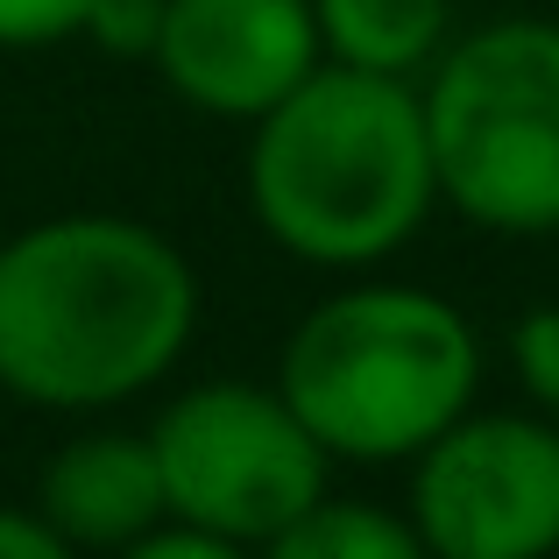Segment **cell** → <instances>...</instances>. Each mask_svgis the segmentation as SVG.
Masks as SVG:
<instances>
[{
  "instance_id": "obj_1",
  "label": "cell",
  "mask_w": 559,
  "mask_h": 559,
  "mask_svg": "<svg viewBox=\"0 0 559 559\" xmlns=\"http://www.w3.org/2000/svg\"><path fill=\"white\" fill-rule=\"evenodd\" d=\"M199 326L185 248L128 213L0 234V390L28 411H114L164 382Z\"/></svg>"
},
{
  "instance_id": "obj_2",
  "label": "cell",
  "mask_w": 559,
  "mask_h": 559,
  "mask_svg": "<svg viewBox=\"0 0 559 559\" xmlns=\"http://www.w3.org/2000/svg\"><path fill=\"white\" fill-rule=\"evenodd\" d=\"M241 185L255 227L290 262H390L439 205L418 79L312 64L270 114L248 121Z\"/></svg>"
},
{
  "instance_id": "obj_3",
  "label": "cell",
  "mask_w": 559,
  "mask_h": 559,
  "mask_svg": "<svg viewBox=\"0 0 559 559\" xmlns=\"http://www.w3.org/2000/svg\"><path fill=\"white\" fill-rule=\"evenodd\" d=\"M481 382V333L425 284H341L284 333L276 390L326 461L390 467L439 439Z\"/></svg>"
},
{
  "instance_id": "obj_4",
  "label": "cell",
  "mask_w": 559,
  "mask_h": 559,
  "mask_svg": "<svg viewBox=\"0 0 559 559\" xmlns=\"http://www.w3.org/2000/svg\"><path fill=\"white\" fill-rule=\"evenodd\" d=\"M439 205L481 234H559V22L496 14L418 79Z\"/></svg>"
},
{
  "instance_id": "obj_5",
  "label": "cell",
  "mask_w": 559,
  "mask_h": 559,
  "mask_svg": "<svg viewBox=\"0 0 559 559\" xmlns=\"http://www.w3.org/2000/svg\"><path fill=\"white\" fill-rule=\"evenodd\" d=\"M164 503L178 524L262 546L312 496H326V447L305 432L276 382L219 376L178 390L150 425Z\"/></svg>"
},
{
  "instance_id": "obj_6",
  "label": "cell",
  "mask_w": 559,
  "mask_h": 559,
  "mask_svg": "<svg viewBox=\"0 0 559 559\" xmlns=\"http://www.w3.org/2000/svg\"><path fill=\"white\" fill-rule=\"evenodd\" d=\"M411 524L439 559L559 552V418L475 411L411 453Z\"/></svg>"
},
{
  "instance_id": "obj_7",
  "label": "cell",
  "mask_w": 559,
  "mask_h": 559,
  "mask_svg": "<svg viewBox=\"0 0 559 559\" xmlns=\"http://www.w3.org/2000/svg\"><path fill=\"white\" fill-rule=\"evenodd\" d=\"M150 64L191 114L248 128L312 64H326V50L312 0H164Z\"/></svg>"
},
{
  "instance_id": "obj_8",
  "label": "cell",
  "mask_w": 559,
  "mask_h": 559,
  "mask_svg": "<svg viewBox=\"0 0 559 559\" xmlns=\"http://www.w3.org/2000/svg\"><path fill=\"white\" fill-rule=\"evenodd\" d=\"M36 518L71 552H121L170 518L150 432H79L43 461Z\"/></svg>"
},
{
  "instance_id": "obj_9",
  "label": "cell",
  "mask_w": 559,
  "mask_h": 559,
  "mask_svg": "<svg viewBox=\"0 0 559 559\" xmlns=\"http://www.w3.org/2000/svg\"><path fill=\"white\" fill-rule=\"evenodd\" d=\"M326 64L382 71V79H425L453 36V0H312Z\"/></svg>"
},
{
  "instance_id": "obj_10",
  "label": "cell",
  "mask_w": 559,
  "mask_h": 559,
  "mask_svg": "<svg viewBox=\"0 0 559 559\" xmlns=\"http://www.w3.org/2000/svg\"><path fill=\"white\" fill-rule=\"evenodd\" d=\"M255 559H425V538L411 518L355 496H312L284 532H270Z\"/></svg>"
},
{
  "instance_id": "obj_11",
  "label": "cell",
  "mask_w": 559,
  "mask_h": 559,
  "mask_svg": "<svg viewBox=\"0 0 559 559\" xmlns=\"http://www.w3.org/2000/svg\"><path fill=\"white\" fill-rule=\"evenodd\" d=\"M510 376L532 396V411L559 418V305H532L510 319Z\"/></svg>"
},
{
  "instance_id": "obj_12",
  "label": "cell",
  "mask_w": 559,
  "mask_h": 559,
  "mask_svg": "<svg viewBox=\"0 0 559 559\" xmlns=\"http://www.w3.org/2000/svg\"><path fill=\"white\" fill-rule=\"evenodd\" d=\"M156 28H164V0H93L79 36L93 43V50L121 57V64H150Z\"/></svg>"
},
{
  "instance_id": "obj_13",
  "label": "cell",
  "mask_w": 559,
  "mask_h": 559,
  "mask_svg": "<svg viewBox=\"0 0 559 559\" xmlns=\"http://www.w3.org/2000/svg\"><path fill=\"white\" fill-rule=\"evenodd\" d=\"M93 0H0V50H50L71 43Z\"/></svg>"
},
{
  "instance_id": "obj_14",
  "label": "cell",
  "mask_w": 559,
  "mask_h": 559,
  "mask_svg": "<svg viewBox=\"0 0 559 559\" xmlns=\"http://www.w3.org/2000/svg\"><path fill=\"white\" fill-rule=\"evenodd\" d=\"M107 559H255V546H234V538H219V532H199V524L164 518L156 532H142L135 546H121Z\"/></svg>"
},
{
  "instance_id": "obj_15",
  "label": "cell",
  "mask_w": 559,
  "mask_h": 559,
  "mask_svg": "<svg viewBox=\"0 0 559 559\" xmlns=\"http://www.w3.org/2000/svg\"><path fill=\"white\" fill-rule=\"evenodd\" d=\"M0 559H85V552H71L36 510H8L0 503Z\"/></svg>"
},
{
  "instance_id": "obj_16",
  "label": "cell",
  "mask_w": 559,
  "mask_h": 559,
  "mask_svg": "<svg viewBox=\"0 0 559 559\" xmlns=\"http://www.w3.org/2000/svg\"><path fill=\"white\" fill-rule=\"evenodd\" d=\"M425 559H439V552H425Z\"/></svg>"
}]
</instances>
